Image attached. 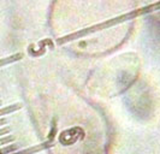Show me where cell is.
<instances>
[{
    "instance_id": "6da1fadb",
    "label": "cell",
    "mask_w": 160,
    "mask_h": 154,
    "mask_svg": "<svg viewBox=\"0 0 160 154\" xmlns=\"http://www.w3.org/2000/svg\"><path fill=\"white\" fill-rule=\"evenodd\" d=\"M51 145H52L51 142H49V143H41L39 146L30 147V148L23 149V151H17V152H13V153H11V154H35V153H38V152H40V151H42L43 148H47V146H51Z\"/></svg>"
},
{
    "instance_id": "7a4b0ae2",
    "label": "cell",
    "mask_w": 160,
    "mask_h": 154,
    "mask_svg": "<svg viewBox=\"0 0 160 154\" xmlns=\"http://www.w3.org/2000/svg\"><path fill=\"white\" fill-rule=\"evenodd\" d=\"M21 107H22L21 104H13V105L6 106V107H4V108H0V117L6 116V114H8V113H12V112H16Z\"/></svg>"
},
{
    "instance_id": "3957f363",
    "label": "cell",
    "mask_w": 160,
    "mask_h": 154,
    "mask_svg": "<svg viewBox=\"0 0 160 154\" xmlns=\"http://www.w3.org/2000/svg\"><path fill=\"white\" fill-rule=\"evenodd\" d=\"M18 147L15 143H10V145H6L5 147H0V154H11L13 152H17Z\"/></svg>"
},
{
    "instance_id": "277c9868",
    "label": "cell",
    "mask_w": 160,
    "mask_h": 154,
    "mask_svg": "<svg viewBox=\"0 0 160 154\" xmlns=\"http://www.w3.org/2000/svg\"><path fill=\"white\" fill-rule=\"evenodd\" d=\"M13 141H15V137L12 135L2 136V137H0V147L6 146V145H10V143H13Z\"/></svg>"
},
{
    "instance_id": "5b68a950",
    "label": "cell",
    "mask_w": 160,
    "mask_h": 154,
    "mask_svg": "<svg viewBox=\"0 0 160 154\" xmlns=\"http://www.w3.org/2000/svg\"><path fill=\"white\" fill-rule=\"evenodd\" d=\"M11 132V129L8 128V127H1L0 128V137H2V136H6V135H8Z\"/></svg>"
},
{
    "instance_id": "8992f818",
    "label": "cell",
    "mask_w": 160,
    "mask_h": 154,
    "mask_svg": "<svg viewBox=\"0 0 160 154\" xmlns=\"http://www.w3.org/2000/svg\"><path fill=\"white\" fill-rule=\"evenodd\" d=\"M6 119H5V118H2V117H0V128H1V127H5V125H6Z\"/></svg>"
},
{
    "instance_id": "52a82bcc",
    "label": "cell",
    "mask_w": 160,
    "mask_h": 154,
    "mask_svg": "<svg viewBox=\"0 0 160 154\" xmlns=\"http://www.w3.org/2000/svg\"><path fill=\"white\" fill-rule=\"evenodd\" d=\"M2 105V101H1V100H0V106Z\"/></svg>"
}]
</instances>
